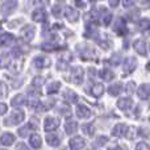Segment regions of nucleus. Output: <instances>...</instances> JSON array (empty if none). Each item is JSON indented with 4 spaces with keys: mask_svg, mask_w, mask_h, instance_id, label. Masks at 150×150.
Masks as SVG:
<instances>
[{
    "mask_svg": "<svg viewBox=\"0 0 150 150\" xmlns=\"http://www.w3.org/2000/svg\"><path fill=\"white\" fill-rule=\"evenodd\" d=\"M24 117H25V115H24L23 111H13L12 113L4 120V124L7 125V127H13V125H17V124H20V122H23Z\"/></svg>",
    "mask_w": 150,
    "mask_h": 150,
    "instance_id": "f257e3e1",
    "label": "nucleus"
},
{
    "mask_svg": "<svg viewBox=\"0 0 150 150\" xmlns=\"http://www.w3.org/2000/svg\"><path fill=\"white\" fill-rule=\"evenodd\" d=\"M59 127V120L57 117H46L45 119V124H44V129L46 132H53Z\"/></svg>",
    "mask_w": 150,
    "mask_h": 150,
    "instance_id": "f03ea898",
    "label": "nucleus"
},
{
    "mask_svg": "<svg viewBox=\"0 0 150 150\" xmlns=\"http://www.w3.org/2000/svg\"><path fill=\"white\" fill-rule=\"evenodd\" d=\"M71 80L75 83V84H80L83 82V76H84V71H83L82 67H74L70 73Z\"/></svg>",
    "mask_w": 150,
    "mask_h": 150,
    "instance_id": "7ed1b4c3",
    "label": "nucleus"
},
{
    "mask_svg": "<svg viewBox=\"0 0 150 150\" xmlns=\"http://www.w3.org/2000/svg\"><path fill=\"white\" fill-rule=\"evenodd\" d=\"M69 146H70V150H82L86 146V141L82 137H74L70 140Z\"/></svg>",
    "mask_w": 150,
    "mask_h": 150,
    "instance_id": "20e7f679",
    "label": "nucleus"
},
{
    "mask_svg": "<svg viewBox=\"0 0 150 150\" xmlns=\"http://www.w3.org/2000/svg\"><path fill=\"white\" fill-rule=\"evenodd\" d=\"M76 115H78V117H80V119H88V117H91L92 112H91V109L87 108L86 105L79 104V105L76 107Z\"/></svg>",
    "mask_w": 150,
    "mask_h": 150,
    "instance_id": "39448f33",
    "label": "nucleus"
},
{
    "mask_svg": "<svg viewBox=\"0 0 150 150\" xmlns=\"http://www.w3.org/2000/svg\"><path fill=\"white\" fill-rule=\"evenodd\" d=\"M137 95H138V98L144 99V100L149 98V95H150V84L149 83H144V84L140 86V88H138V91H137Z\"/></svg>",
    "mask_w": 150,
    "mask_h": 150,
    "instance_id": "423d86ee",
    "label": "nucleus"
},
{
    "mask_svg": "<svg viewBox=\"0 0 150 150\" xmlns=\"http://www.w3.org/2000/svg\"><path fill=\"white\" fill-rule=\"evenodd\" d=\"M0 142L4 146L13 145V142H15V136H13L12 133H4V134L1 136V138H0Z\"/></svg>",
    "mask_w": 150,
    "mask_h": 150,
    "instance_id": "0eeeda50",
    "label": "nucleus"
},
{
    "mask_svg": "<svg viewBox=\"0 0 150 150\" xmlns=\"http://www.w3.org/2000/svg\"><path fill=\"white\" fill-rule=\"evenodd\" d=\"M50 66V59L44 57H38L34 59V67L37 69H45V67H49Z\"/></svg>",
    "mask_w": 150,
    "mask_h": 150,
    "instance_id": "6e6552de",
    "label": "nucleus"
},
{
    "mask_svg": "<svg viewBox=\"0 0 150 150\" xmlns=\"http://www.w3.org/2000/svg\"><path fill=\"white\" fill-rule=\"evenodd\" d=\"M46 141L50 146H58L59 145V141H61V137L55 133H47L46 136Z\"/></svg>",
    "mask_w": 150,
    "mask_h": 150,
    "instance_id": "1a4fd4ad",
    "label": "nucleus"
},
{
    "mask_svg": "<svg viewBox=\"0 0 150 150\" xmlns=\"http://www.w3.org/2000/svg\"><path fill=\"white\" fill-rule=\"evenodd\" d=\"M127 132V125L125 124H117L116 127L112 129V134L116 136V137H122Z\"/></svg>",
    "mask_w": 150,
    "mask_h": 150,
    "instance_id": "9d476101",
    "label": "nucleus"
},
{
    "mask_svg": "<svg viewBox=\"0 0 150 150\" xmlns=\"http://www.w3.org/2000/svg\"><path fill=\"white\" fill-rule=\"evenodd\" d=\"M29 144H30V146L33 149H40L42 145V140L38 134H32L30 138H29Z\"/></svg>",
    "mask_w": 150,
    "mask_h": 150,
    "instance_id": "9b49d317",
    "label": "nucleus"
},
{
    "mask_svg": "<svg viewBox=\"0 0 150 150\" xmlns=\"http://www.w3.org/2000/svg\"><path fill=\"white\" fill-rule=\"evenodd\" d=\"M132 105H133V103H132V100H130L129 98H122V99H120V100L117 101V107H119L120 109H124V111L129 109Z\"/></svg>",
    "mask_w": 150,
    "mask_h": 150,
    "instance_id": "f8f14e48",
    "label": "nucleus"
},
{
    "mask_svg": "<svg viewBox=\"0 0 150 150\" xmlns=\"http://www.w3.org/2000/svg\"><path fill=\"white\" fill-rule=\"evenodd\" d=\"M136 66H137V62H136L134 58H129V59H127L125 63H124L125 73H132V71L136 69Z\"/></svg>",
    "mask_w": 150,
    "mask_h": 150,
    "instance_id": "ddd939ff",
    "label": "nucleus"
},
{
    "mask_svg": "<svg viewBox=\"0 0 150 150\" xmlns=\"http://www.w3.org/2000/svg\"><path fill=\"white\" fill-rule=\"evenodd\" d=\"M8 69H9L11 73H15V74L20 73L21 69H23V61H21V59H18V61H13L12 65H8Z\"/></svg>",
    "mask_w": 150,
    "mask_h": 150,
    "instance_id": "4468645a",
    "label": "nucleus"
},
{
    "mask_svg": "<svg viewBox=\"0 0 150 150\" xmlns=\"http://www.w3.org/2000/svg\"><path fill=\"white\" fill-rule=\"evenodd\" d=\"M65 99H66V101L67 103H70V104H73V103H76V100H78V95L74 92L73 90H66L65 91Z\"/></svg>",
    "mask_w": 150,
    "mask_h": 150,
    "instance_id": "2eb2a0df",
    "label": "nucleus"
},
{
    "mask_svg": "<svg viewBox=\"0 0 150 150\" xmlns=\"http://www.w3.org/2000/svg\"><path fill=\"white\" fill-rule=\"evenodd\" d=\"M103 91H104V86L101 83H96V84L92 86L91 88V93H92L95 98H99V96L103 95Z\"/></svg>",
    "mask_w": 150,
    "mask_h": 150,
    "instance_id": "dca6fc26",
    "label": "nucleus"
},
{
    "mask_svg": "<svg viewBox=\"0 0 150 150\" xmlns=\"http://www.w3.org/2000/svg\"><path fill=\"white\" fill-rule=\"evenodd\" d=\"M65 129H66V132H67L69 134L75 133L76 132V129H78V122L74 121V120H69V121L66 122V125H65Z\"/></svg>",
    "mask_w": 150,
    "mask_h": 150,
    "instance_id": "f3484780",
    "label": "nucleus"
},
{
    "mask_svg": "<svg viewBox=\"0 0 150 150\" xmlns=\"http://www.w3.org/2000/svg\"><path fill=\"white\" fill-rule=\"evenodd\" d=\"M25 104V96L23 93H18L12 99V105L13 107H21Z\"/></svg>",
    "mask_w": 150,
    "mask_h": 150,
    "instance_id": "a211bd4d",
    "label": "nucleus"
},
{
    "mask_svg": "<svg viewBox=\"0 0 150 150\" xmlns=\"http://www.w3.org/2000/svg\"><path fill=\"white\" fill-rule=\"evenodd\" d=\"M108 91H109V93H111L112 96H117L122 91V84L121 83H115V84H112L111 87H109Z\"/></svg>",
    "mask_w": 150,
    "mask_h": 150,
    "instance_id": "6ab92c4d",
    "label": "nucleus"
},
{
    "mask_svg": "<svg viewBox=\"0 0 150 150\" xmlns=\"http://www.w3.org/2000/svg\"><path fill=\"white\" fill-rule=\"evenodd\" d=\"M99 75H100V78L103 80H112L113 79V73H112L111 70H108V69H103V70L99 71Z\"/></svg>",
    "mask_w": 150,
    "mask_h": 150,
    "instance_id": "aec40b11",
    "label": "nucleus"
},
{
    "mask_svg": "<svg viewBox=\"0 0 150 150\" xmlns=\"http://www.w3.org/2000/svg\"><path fill=\"white\" fill-rule=\"evenodd\" d=\"M61 88V83L59 82H52L47 86V93H55L58 92Z\"/></svg>",
    "mask_w": 150,
    "mask_h": 150,
    "instance_id": "412c9836",
    "label": "nucleus"
},
{
    "mask_svg": "<svg viewBox=\"0 0 150 150\" xmlns=\"http://www.w3.org/2000/svg\"><path fill=\"white\" fill-rule=\"evenodd\" d=\"M13 41V37L11 34H3L0 37V46H7Z\"/></svg>",
    "mask_w": 150,
    "mask_h": 150,
    "instance_id": "4be33fe9",
    "label": "nucleus"
},
{
    "mask_svg": "<svg viewBox=\"0 0 150 150\" xmlns=\"http://www.w3.org/2000/svg\"><path fill=\"white\" fill-rule=\"evenodd\" d=\"M33 125L32 124H28V125H25V127L24 128H20V129H18V136H20V137H25V136H28V133H29V130L30 129H33Z\"/></svg>",
    "mask_w": 150,
    "mask_h": 150,
    "instance_id": "5701e85b",
    "label": "nucleus"
},
{
    "mask_svg": "<svg viewBox=\"0 0 150 150\" xmlns=\"http://www.w3.org/2000/svg\"><path fill=\"white\" fill-rule=\"evenodd\" d=\"M107 141H108V138H107V137H104V136H103V137H101V136H100V137H99L98 140H95V141H93V144H92V146H91V148H92V149L99 148V146L104 145V144H105Z\"/></svg>",
    "mask_w": 150,
    "mask_h": 150,
    "instance_id": "b1692460",
    "label": "nucleus"
},
{
    "mask_svg": "<svg viewBox=\"0 0 150 150\" xmlns=\"http://www.w3.org/2000/svg\"><path fill=\"white\" fill-rule=\"evenodd\" d=\"M9 63H11V59H9V57H8L7 54L0 55V69L8 67V65H9Z\"/></svg>",
    "mask_w": 150,
    "mask_h": 150,
    "instance_id": "393cba45",
    "label": "nucleus"
},
{
    "mask_svg": "<svg viewBox=\"0 0 150 150\" xmlns=\"http://www.w3.org/2000/svg\"><path fill=\"white\" fill-rule=\"evenodd\" d=\"M134 47L136 50H137L140 54H146V49H145V44H144L142 41H137L134 44Z\"/></svg>",
    "mask_w": 150,
    "mask_h": 150,
    "instance_id": "a878e982",
    "label": "nucleus"
},
{
    "mask_svg": "<svg viewBox=\"0 0 150 150\" xmlns=\"http://www.w3.org/2000/svg\"><path fill=\"white\" fill-rule=\"evenodd\" d=\"M8 95V87L4 82H0V99L5 98Z\"/></svg>",
    "mask_w": 150,
    "mask_h": 150,
    "instance_id": "bb28decb",
    "label": "nucleus"
},
{
    "mask_svg": "<svg viewBox=\"0 0 150 150\" xmlns=\"http://www.w3.org/2000/svg\"><path fill=\"white\" fill-rule=\"evenodd\" d=\"M127 130L128 132H125V133H128V134H125L128 140H133V138L136 137V132H137V129H136V128H129V129H128L127 128Z\"/></svg>",
    "mask_w": 150,
    "mask_h": 150,
    "instance_id": "cd10ccee",
    "label": "nucleus"
},
{
    "mask_svg": "<svg viewBox=\"0 0 150 150\" xmlns=\"http://www.w3.org/2000/svg\"><path fill=\"white\" fill-rule=\"evenodd\" d=\"M82 130H83V133L87 134V136L93 134V127L92 125H84V127H82Z\"/></svg>",
    "mask_w": 150,
    "mask_h": 150,
    "instance_id": "c85d7f7f",
    "label": "nucleus"
},
{
    "mask_svg": "<svg viewBox=\"0 0 150 150\" xmlns=\"http://www.w3.org/2000/svg\"><path fill=\"white\" fill-rule=\"evenodd\" d=\"M44 83H45V79L42 76H36L33 79V86H36V87H41Z\"/></svg>",
    "mask_w": 150,
    "mask_h": 150,
    "instance_id": "c756f323",
    "label": "nucleus"
},
{
    "mask_svg": "<svg viewBox=\"0 0 150 150\" xmlns=\"http://www.w3.org/2000/svg\"><path fill=\"white\" fill-rule=\"evenodd\" d=\"M136 150H150V148L146 142H140V144H137V146H136Z\"/></svg>",
    "mask_w": 150,
    "mask_h": 150,
    "instance_id": "7c9ffc66",
    "label": "nucleus"
},
{
    "mask_svg": "<svg viewBox=\"0 0 150 150\" xmlns=\"http://www.w3.org/2000/svg\"><path fill=\"white\" fill-rule=\"evenodd\" d=\"M134 87H136L134 82H129V83H128V86H127V92L128 93H132L133 91H134Z\"/></svg>",
    "mask_w": 150,
    "mask_h": 150,
    "instance_id": "2f4dec72",
    "label": "nucleus"
},
{
    "mask_svg": "<svg viewBox=\"0 0 150 150\" xmlns=\"http://www.w3.org/2000/svg\"><path fill=\"white\" fill-rule=\"evenodd\" d=\"M16 150H29V148L24 142H20V144H17V146H16Z\"/></svg>",
    "mask_w": 150,
    "mask_h": 150,
    "instance_id": "473e14b6",
    "label": "nucleus"
},
{
    "mask_svg": "<svg viewBox=\"0 0 150 150\" xmlns=\"http://www.w3.org/2000/svg\"><path fill=\"white\" fill-rule=\"evenodd\" d=\"M5 112H7V105H5L4 103H0V116L4 115Z\"/></svg>",
    "mask_w": 150,
    "mask_h": 150,
    "instance_id": "72a5a7b5",
    "label": "nucleus"
},
{
    "mask_svg": "<svg viewBox=\"0 0 150 150\" xmlns=\"http://www.w3.org/2000/svg\"><path fill=\"white\" fill-rule=\"evenodd\" d=\"M108 150H122L121 146H119V145H113V146H111Z\"/></svg>",
    "mask_w": 150,
    "mask_h": 150,
    "instance_id": "f704fd0d",
    "label": "nucleus"
},
{
    "mask_svg": "<svg viewBox=\"0 0 150 150\" xmlns=\"http://www.w3.org/2000/svg\"><path fill=\"white\" fill-rule=\"evenodd\" d=\"M0 150H5V149H0Z\"/></svg>",
    "mask_w": 150,
    "mask_h": 150,
    "instance_id": "c9c22d12",
    "label": "nucleus"
}]
</instances>
